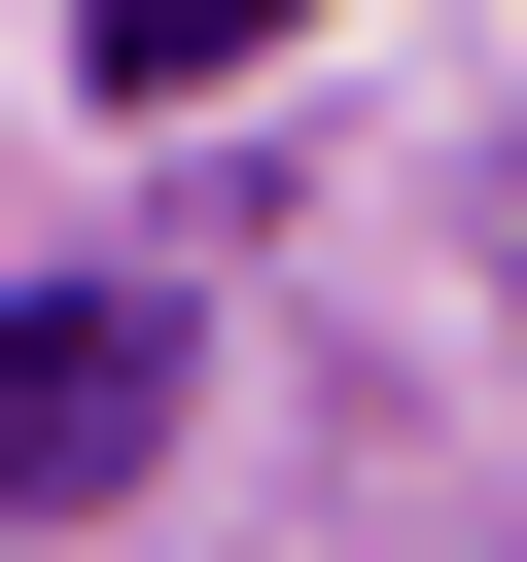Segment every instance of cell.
I'll return each instance as SVG.
<instances>
[{
	"label": "cell",
	"mask_w": 527,
	"mask_h": 562,
	"mask_svg": "<svg viewBox=\"0 0 527 562\" xmlns=\"http://www.w3.org/2000/svg\"><path fill=\"white\" fill-rule=\"evenodd\" d=\"M176 457V281H0V527Z\"/></svg>",
	"instance_id": "cell-1"
},
{
	"label": "cell",
	"mask_w": 527,
	"mask_h": 562,
	"mask_svg": "<svg viewBox=\"0 0 527 562\" xmlns=\"http://www.w3.org/2000/svg\"><path fill=\"white\" fill-rule=\"evenodd\" d=\"M246 35H316V0H70V70H105V105H211Z\"/></svg>",
	"instance_id": "cell-2"
}]
</instances>
